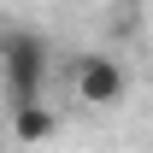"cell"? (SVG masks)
I'll return each instance as SVG.
<instances>
[{"mask_svg": "<svg viewBox=\"0 0 153 153\" xmlns=\"http://www.w3.org/2000/svg\"><path fill=\"white\" fill-rule=\"evenodd\" d=\"M0 82H6L12 112L41 100V82H47V41H41L36 30H6V36H0Z\"/></svg>", "mask_w": 153, "mask_h": 153, "instance_id": "6da1fadb", "label": "cell"}, {"mask_svg": "<svg viewBox=\"0 0 153 153\" xmlns=\"http://www.w3.org/2000/svg\"><path fill=\"white\" fill-rule=\"evenodd\" d=\"M71 88H76L82 106H118L130 94V76H124V65L112 53H82L71 65Z\"/></svg>", "mask_w": 153, "mask_h": 153, "instance_id": "7a4b0ae2", "label": "cell"}, {"mask_svg": "<svg viewBox=\"0 0 153 153\" xmlns=\"http://www.w3.org/2000/svg\"><path fill=\"white\" fill-rule=\"evenodd\" d=\"M59 130V118L47 112V106H18V112H12V135H18V141H47V135Z\"/></svg>", "mask_w": 153, "mask_h": 153, "instance_id": "3957f363", "label": "cell"}]
</instances>
